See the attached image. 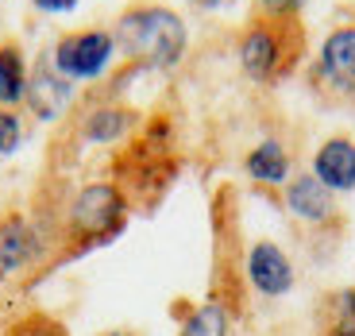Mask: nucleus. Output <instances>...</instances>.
I'll use <instances>...</instances> for the list:
<instances>
[{
  "label": "nucleus",
  "mask_w": 355,
  "mask_h": 336,
  "mask_svg": "<svg viewBox=\"0 0 355 336\" xmlns=\"http://www.w3.org/2000/svg\"><path fill=\"white\" fill-rule=\"evenodd\" d=\"M243 267H248V283L255 294H263V298H282V294L293 290V259L286 255V248H278L275 240H255L248 248V259H243Z\"/></svg>",
  "instance_id": "6"
},
{
  "label": "nucleus",
  "mask_w": 355,
  "mask_h": 336,
  "mask_svg": "<svg viewBox=\"0 0 355 336\" xmlns=\"http://www.w3.org/2000/svg\"><path fill=\"white\" fill-rule=\"evenodd\" d=\"M116 54V39L112 31H101V27H85V31H70L54 43L51 66L62 74L66 81H93L108 70Z\"/></svg>",
  "instance_id": "4"
},
{
  "label": "nucleus",
  "mask_w": 355,
  "mask_h": 336,
  "mask_svg": "<svg viewBox=\"0 0 355 336\" xmlns=\"http://www.w3.org/2000/svg\"><path fill=\"white\" fill-rule=\"evenodd\" d=\"M329 336H355V321L347 317V313H344V317H336V321H332V328H329Z\"/></svg>",
  "instance_id": "19"
},
{
  "label": "nucleus",
  "mask_w": 355,
  "mask_h": 336,
  "mask_svg": "<svg viewBox=\"0 0 355 336\" xmlns=\"http://www.w3.org/2000/svg\"><path fill=\"white\" fill-rule=\"evenodd\" d=\"M116 51H124V58L147 66V70H174L186 54L189 31L186 19L174 8L162 4H135L112 27Z\"/></svg>",
  "instance_id": "1"
},
{
  "label": "nucleus",
  "mask_w": 355,
  "mask_h": 336,
  "mask_svg": "<svg viewBox=\"0 0 355 336\" xmlns=\"http://www.w3.org/2000/svg\"><path fill=\"white\" fill-rule=\"evenodd\" d=\"M105 336H135V333H124V328H112V333H105Z\"/></svg>",
  "instance_id": "22"
},
{
  "label": "nucleus",
  "mask_w": 355,
  "mask_h": 336,
  "mask_svg": "<svg viewBox=\"0 0 355 336\" xmlns=\"http://www.w3.org/2000/svg\"><path fill=\"white\" fill-rule=\"evenodd\" d=\"M132 128H135V112L124 105H97L89 108L85 120H81V135L89 143H116L124 140Z\"/></svg>",
  "instance_id": "12"
},
{
  "label": "nucleus",
  "mask_w": 355,
  "mask_h": 336,
  "mask_svg": "<svg viewBox=\"0 0 355 336\" xmlns=\"http://www.w3.org/2000/svg\"><path fill=\"white\" fill-rule=\"evenodd\" d=\"M282 197H286V209L305 224H329L332 217H336V194L320 186L309 170H305V174H293L290 182H286Z\"/></svg>",
  "instance_id": "9"
},
{
  "label": "nucleus",
  "mask_w": 355,
  "mask_h": 336,
  "mask_svg": "<svg viewBox=\"0 0 355 336\" xmlns=\"http://www.w3.org/2000/svg\"><path fill=\"white\" fill-rule=\"evenodd\" d=\"M243 170H248V178L255 182V186H286L293 178V159L290 151H286L282 140H259L255 147L243 155Z\"/></svg>",
  "instance_id": "11"
},
{
  "label": "nucleus",
  "mask_w": 355,
  "mask_h": 336,
  "mask_svg": "<svg viewBox=\"0 0 355 336\" xmlns=\"http://www.w3.org/2000/svg\"><path fill=\"white\" fill-rule=\"evenodd\" d=\"M317 74L332 93L355 97V24H344L336 31H329V39L320 47Z\"/></svg>",
  "instance_id": "7"
},
{
  "label": "nucleus",
  "mask_w": 355,
  "mask_h": 336,
  "mask_svg": "<svg viewBox=\"0 0 355 336\" xmlns=\"http://www.w3.org/2000/svg\"><path fill=\"white\" fill-rule=\"evenodd\" d=\"M27 58L16 43H0V108H16L27 97Z\"/></svg>",
  "instance_id": "13"
},
{
  "label": "nucleus",
  "mask_w": 355,
  "mask_h": 336,
  "mask_svg": "<svg viewBox=\"0 0 355 336\" xmlns=\"http://www.w3.org/2000/svg\"><path fill=\"white\" fill-rule=\"evenodd\" d=\"M70 101H73V81H66L54 66H39V70L27 78L24 105L31 108L35 120H58V116L70 108Z\"/></svg>",
  "instance_id": "10"
},
{
  "label": "nucleus",
  "mask_w": 355,
  "mask_h": 336,
  "mask_svg": "<svg viewBox=\"0 0 355 336\" xmlns=\"http://www.w3.org/2000/svg\"><path fill=\"white\" fill-rule=\"evenodd\" d=\"M302 0H255V16L266 19H297Z\"/></svg>",
  "instance_id": "17"
},
{
  "label": "nucleus",
  "mask_w": 355,
  "mask_h": 336,
  "mask_svg": "<svg viewBox=\"0 0 355 336\" xmlns=\"http://www.w3.org/2000/svg\"><path fill=\"white\" fill-rule=\"evenodd\" d=\"M228 305L220 298H209L201 305L189 310V317L182 321L178 336H228Z\"/></svg>",
  "instance_id": "14"
},
{
  "label": "nucleus",
  "mask_w": 355,
  "mask_h": 336,
  "mask_svg": "<svg viewBox=\"0 0 355 336\" xmlns=\"http://www.w3.org/2000/svg\"><path fill=\"white\" fill-rule=\"evenodd\" d=\"M193 4H197V8H209V12H213V8H224L228 0H193Z\"/></svg>",
  "instance_id": "20"
},
{
  "label": "nucleus",
  "mask_w": 355,
  "mask_h": 336,
  "mask_svg": "<svg viewBox=\"0 0 355 336\" xmlns=\"http://www.w3.org/2000/svg\"><path fill=\"white\" fill-rule=\"evenodd\" d=\"M24 147V120L16 108H0V159H8Z\"/></svg>",
  "instance_id": "16"
},
{
  "label": "nucleus",
  "mask_w": 355,
  "mask_h": 336,
  "mask_svg": "<svg viewBox=\"0 0 355 336\" xmlns=\"http://www.w3.org/2000/svg\"><path fill=\"white\" fill-rule=\"evenodd\" d=\"M124 221H128V197L120 194V186H112V182L81 186L70 201V217H66L73 251L81 255V251L116 240L124 232Z\"/></svg>",
  "instance_id": "3"
},
{
  "label": "nucleus",
  "mask_w": 355,
  "mask_h": 336,
  "mask_svg": "<svg viewBox=\"0 0 355 336\" xmlns=\"http://www.w3.org/2000/svg\"><path fill=\"white\" fill-rule=\"evenodd\" d=\"M302 58V27L297 19L255 16L240 35V66L251 81H278Z\"/></svg>",
  "instance_id": "2"
},
{
  "label": "nucleus",
  "mask_w": 355,
  "mask_h": 336,
  "mask_svg": "<svg viewBox=\"0 0 355 336\" xmlns=\"http://www.w3.org/2000/svg\"><path fill=\"white\" fill-rule=\"evenodd\" d=\"M309 174L332 194H352L355 190V140L352 135H329L313 151Z\"/></svg>",
  "instance_id": "8"
},
{
  "label": "nucleus",
  "mask_w": 355,
  "mask_h": 336,
  "mask_svg": "<svg viewBox=\"0 0 355 336\" xmlns=\"http://www.w3.org/2000/svg\"><path fill=\"white\" fill-rule=\"evenodd\" d=\"M344 305H347V317L355 321V290H352V294H347V298H344Z\"/></svg>",
  "instance_id": "21"
},
{
  "label": "nucleus",
  "mask_w": 355,
  "mask_h": 336,
  "mask_svg": "<svg viewBox=\"0 0 355 336\" xmlns=\"http://www.w3.org/2000/svg\"><path fill=\"white\" fill-rule=\"evenodd\" d=\"M4 336H70V328L51 313H24L4 328Z\"/></svg>",
  "instance_id": "15"
},
{
  "label": "nucleus",
  "mask_w": 355,
  "mask_h": 336,
  "mask_svg": "<svg viewBox=\"0 0 355 336\" xmlns=\"http://www.w3.org/2000/svg\"><path fill=\"white\" fill-rule=\"evenodd\" d=\"M46 244L35 221H27L24 212H4L0 217V283H12L19 274L43 259Z\"/></svg>",
  "instance_id": "5"
},
{
  "label": "nucleus",
  "mask_w": 355,
  "mask_h": 336,
  "mask_svg": "<svg viewBox=\"0 0 355 336\" xmlns=\"http://www.w3.org/2000/svg\"><path fill=\"white\" fill-rule=\"evenodd\" d=\"M39 12H46V16H62V12H73L78 8V0H31Z\"/></svg>",
  "instance_id": "18"
}]
</instances>
